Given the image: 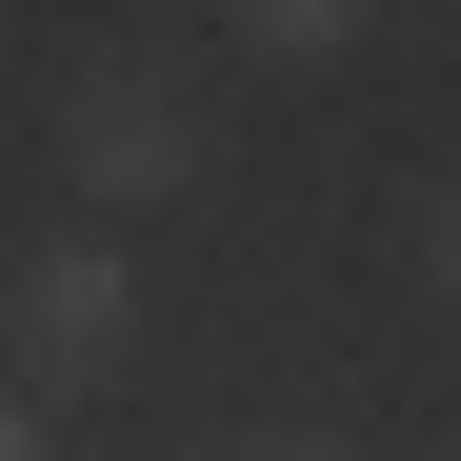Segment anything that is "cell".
Returning a JSON list of instances; mask_svg holds the SVG:
<instances>
[{
    "label": "cell",
    "instance_id": "8992f818",
    "mask_svg": "<svg viewBox=\"0 0 461 461\" xmlns=\"http://www.w3.org/2000/svg\"><path fill=\"white\" fill-rule=\"evenodd\" d=\"M281 461H341V441H281Z\"/></svg>",
    "mask_w": 461,
    "mask_h": 461
},
{
    "label": "cell",
    "instance_id": "6da1fadb",
    "mask_svg": "<svg viewBox=\"0 0 461 461\" xmlns=\"http://www.w3.org/2000/svg\"><path fill=\"white\" fill-rule=\"evenodd\" d=\"M41 140H60V181H81V221H161V201L221 181V101H201L181 41H81L60 101H41Z\"/></svg>",
    "mask_w": 461,
    "mask_h": 461
},
{
    "label": "cell",
    "instance_id": "5b68a950",
    "mask_svg": "<svg viewBox=\"0 0 461 461\" xmlns=\"http://www.w3.org/2000/svg\"><path fill=\"white\" fill-rule=\"evenodd\" d=\"M421 281H441V301H461V181H441V201H421Z\"/></svg>",
    "mask_w": 461,
    "mask_h": 461
},
{
    "label": "cell",
    "instance_id": "277c9868",
    "mask_svg": "<svg viewBox=\"0 0 461 461\" xmlns=\"http://www.w3.org/2000/svg\"><path fill=\"white\" fill-rule=\"evenodd\" d=\"M0 461H60V402H21V381H0Z\"/></svg>",
    "mask_w": 461,
    "mask_h": 461
},
{
    "label": "cell",
    "instance_id": "7a4b0ae2",
    "mask_svg": "<svg viewBox=\"0 0 461 461\" xmlns=\"http://www.w3.org/2000/svg\"><path fill=\"white\" fill-rule=\"evenodd\" d=\"M140 361V261H121V221H21L0 241V381L21 402H101V381Z\"/></svg>",
    "mask_w": 461,
    "mask_h": 461
},
{
    "label": "cell",
    "instance_id": "3957f363",
    "mask_svg": "<svg viewBox=\"0 0 461 461\" xmlns=\"http://www.w3.org/2000/svg\"><path fill=\"white\" fill-rule=\"evenodd\" d=\"M221 21H241L261 60H301V81H321V60H361V41H381V0H221Z\"/></svg>",
    "mask_w": 461,
    "mask_h": 461
}]
</instances>
